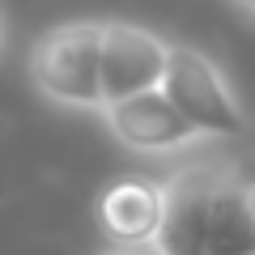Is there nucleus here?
Returning <instances> with one entry per match:
<instances>
[{
    "instance_id": "f257e3e1",
    "label": "nucleus",
    "mask_w": 255,
    "mask_h": 255,
    "mask_svg": "<svg viewBox=\"0 0 255 255\" xmlns=\"http://www.w3.org/2000/svg\"><path fill=\"white\" fill-rule=\"evenodd\" d=\"M153 255H255V213L234 157H191L170 170Z\"/></svg>"
},
{
    "instance_id": "f03ea898",
    "label": "nucleus",
    "mask_w": 255,
    "mask_h": 255,
    "mask_svg": "<svg viewBox=\"0 0 255 255\" xmlns=\"http://www.w3.org/2000/svg\"><path fill=\"white\" fill-rule=\"evenodd\" d=\"M30 81L47 102L68 111H107L102 94V21H60L30 47Z\"/></svg>"
},
{
    "instance_id": "7ed1b4c3",
    "label": "nucleus",
    "mask_w": 255,
    "mask_h": 255,
    "mask_svg": "<svg viewBox=\"0 0 255 255\" xmlns=\"http://www.w3.org/2000/svg\"><path fill=\"white\" fill-rule=\"evenodd\" d=\"M162 94L183 111L196 132H204L209 140L234 136L247 128V107L234 94L230 77L221 73V64L213 55H204L200 47L174 43L170 47V64H166V81Z\"/></svg>"
},
{
    "instance_id": "20e7f679",
    "label": "nucleus",
    "mask_w": 255,
    "mask_h": 255,
    "mask_svg": "<svg viewBox=\"0 0 255 255\" xmlns=\"http://www.w3.org/2000/svg\"><path fill=\"white\" fill-rule=\"evenodd\" d=\"M102 124L124 149H132L140 157H183V153H196V149L209 145V136L196 132L162 90L111 102L102 111Z\"/></svg>"
},
{
    "instance_id": "39448f33",
    "label": "nucleus",
    "mask_w": 255,
    "mask_h": 255,
    "mask_svg": "<svg viewBox=\"0 0 255 255\" xmlns=\"http://www.w3.org/2000/svg\"><path fill=\"white\" fill-rule=\"evenodd\" d=\"M170 47L157 30L136 21H102V94L111 102L153 94L166 81Z\"/></svg>"
},
{
    "instance_id": "423d86ee",
    "label": "nucleus",
    "mask_w": 255,
    "mask_h": 255,
    "mask_svg": "<svg viewBox=\"0 0 255 255\" xmlns=\"http://www.w3.org/2000/svg\"><path fill=\"white\" fill-rule=\"evenodd\" d=\"M166 221V179L124 174L98 191V226L111 247L128 251H153Z\"/></svg>"
},
{
    "instance_id": "0eeeda50",
    "label": "nucleus",
    "mask_w": 255,
    "mask_h": 255,
    "mask_svg": "<svg viewBox=\"0 0 255 255\" xmlns=\"http://www.w3.org/2000/svg\"><path fill=\"white\" fill-rule=\"evenodd\" d=\"M238 170H243L247 200H251V213H255V153H251V157H238Z\"/></svg>"
},
{
    "instance_id": "6e6552de",
    "label": "nucleus",
    "mask_w": 255,
    "mask_h": 255,
    "mask_svg": "<svg viewBox=\"0 0 255 255\" xmlns=\"http://www.w3.org/2000/svg\"><path fill=\"white\" fill-rule=\"evenodd\" d=\"M98 255H153V251H128V247H107V251H98Z\"/></svg>"
},
{
    "instance_id": "1a4fd4ad",
    "label": "nucleus",
    "mask_w": 255,
    "mask_h": 255,
    "mask_svg": "<svg viewBox=\"0 0 255 255\" xmlns=\"http://www.w3.org/2000/svg\"><path fill=\"white\" fill-rule=\"evenodd\" d=\"M230 4H238L243 13H251V17H255V0H230Z\"/></svg>"
},
{
    "instance_id": "9d476101",
    "label": "nucleus",
    "mask_w": 255,
    "mask_h": 255,
    "mask_svg": "<svg viewBox=\"0 0 255 255\" xmlns=\"http://www.w3.org/2000/svg\"><path fill=\"white\" fill-rule=\"evenodd\" d=\"M0 47H4V13H0Z\"/></svg>"
}]
</instances>
